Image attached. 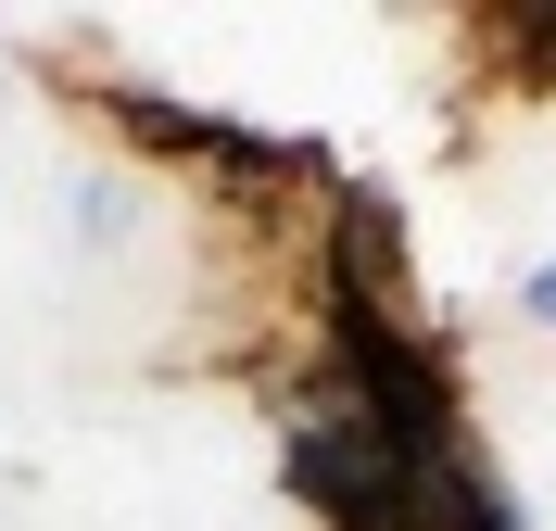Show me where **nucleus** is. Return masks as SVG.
Here are the masks:
<instances>
[{"instance_id": "f03ea898", "label": "nucleus", "mask_w": 556, "mask_h": 531, "mask_svg": "<svg viewBox=\"0 0 556 531\" xmlns=\"http://www.w3.org/2000/svg\"><path fill=\"white\" fill-rule=\"evenodd\" d=\"M519 317H531V329H556V253H544V266L519 279Z\"/></svg>"}, {"instance_id": "f257e3e1", "label": "nucleus", "mask_w": 556, "mask_h": 531, "mask_svg": "<svg viewBox=\"0 0 556 531\" xmlns=\"http://www.w3.org/2000/svg\"><path fill=\"white\" fill-rule=\"evenodd\" d=\"M139 203H127V177H76V241H127Z\"/></svg>"}]
</instances>
